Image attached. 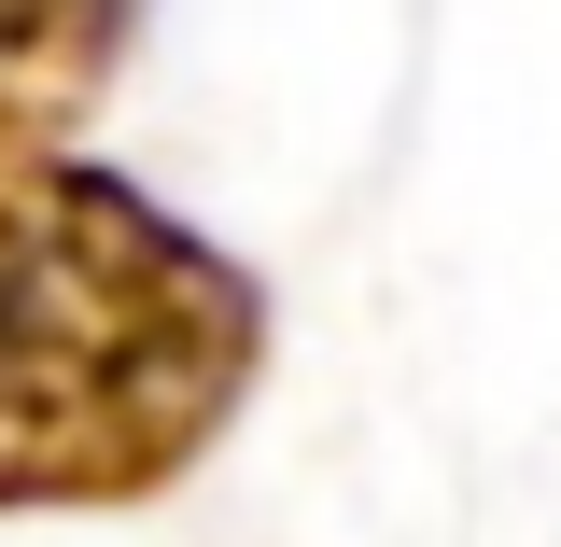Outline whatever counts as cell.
Returning a JSON list of instances; mask_svg holds the SVG:
<instances>
[{"instance_id": "1", "label": "cell", "mask_w": 561, "mask_h": 547, "mask_svg": "<svg viewBox=\"0 0 561 547\" xmlns=\"http://www.w3.org/2000/svg\"><path fill=\"white\" fill-rule=\"evenodd\" d=\"M267 379V281L99 155H0V505H154Z\"/></svg>"}, {"instance_id": "2", "label": "cell", "mask_w": 561, "mask_h": 547, "mask_svg": "<svg viewBox=\"0 0 561 547\" xmlns=\"http://www.w3.org/2000/svg\"><path fill=\"white\" fill-rule=\"evenodd\" d=\"M140 0H0V155H57V127L113 84Z\"/></svg>"}]
</instances>
